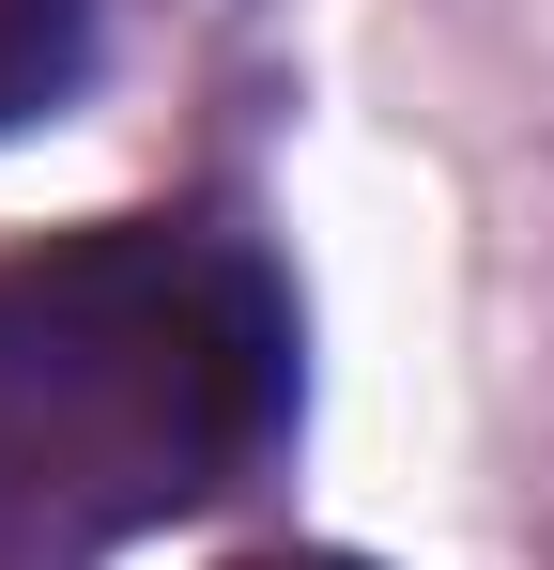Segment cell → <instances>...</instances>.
<instances>
[{"mask_svg":"<svg viewBox=\"0 0 554 570\" xmlns=\"http://www.w3.org/2000/svg\"><path fill=\"white\" fill-rule=\"evenodd\" d=\"M293 432V293L231 232L0 263V570H92Z\"/></svg>","mask_w":554,"mask_h":570,"instance_id":"6da1fadb","label":"cell"},{"mask_svg":"<svg viewBox=\"0 0 554 570\" xmlns=\"http://www.w3.org/2000/svg\"><path fill=\"white\" fill-rule=\"evenodd\" d=\"M92 78V0H0V139Z\"/></svg>","mask_w":554,"mask_h":570,"instance_id":"7a4b0ae2","label":"cell"},{"mask_svg":"<svg viewBox=\"0 0 554 570\" xmlns=\"http://www.w3.org/2000/svg\"><path fill=\"white\" fill-rule=\"evenodd\" d=\"M247 570H355V556H247Z\"/></svg>","mask_w":554,"mask_h":570,"instance_id":"3957f363","label":"cell"}]
</instances>
